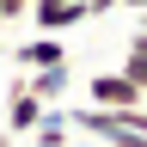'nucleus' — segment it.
<instances>
[{
	"label": "nucleus",
	"instance_id": "nucleus-1",
	"mask_svg": "<svg viewBox=\"0 0 147 147\" xmlns=\"http://www.w3.org/2000/svg\"><path fill=\"white\" fill-rule=\"evenodd\" d=\"M86 104H98V110H135V104H147V92L129 80L123 67H98L86 80Z\"/></svg>",
	"mask_w": 147,
	"mask_h": 147
},
{
	"label": "nucleus",
	"instance_id": "nucleus-2",
	"mask_svg": "<svg viewBox=\"0 0 147 147\" xmlns=\"http://www.w3.org/2000/svg\"><path fill=\"white\" fill-rule=\"evenodd\" d=\"M86 0H31V25L37 31H49V37H61V31H74V25H86Z\"/></svg>",
	"mask_w": 147,
	"mask_h": 147
},
{
	"label": "nucleus",
	"instance_id": "nucleus-3",
	"mask_svg": "<svg viewBox=\"0 0 147 147\" xmlns=\"http://www.w3.org/2000/svg\"><path fill=\"white\" fill-rule=\"evenodd\" d=\"M43 110H49V104L37 98L25 80H12V92H6V135H12V141H18V135H31V129L43 123Z\"/></svg>",
	"mask_w": 147,
	"mask_h": 147
},
{
	"label": "nucleus",
	"instance_id": "nucleus-4",
	"mask_svg": "<svg viewBox=\"0 0 147 147\" xmlns=\"http://www.w3.org/2000/svg\"><path fill=\"white\" fill-rule=\"evenodd\" d=\"M12 61L25 67V74H37V67H61V61H67V43H61V37H49V31H37L31 43L12 49Z\"/></svg>",
	"mask_w": 147,
	"mask_h": 147
},
{
	"label": "nucleus",
	"instance_id": "nucleus-5",
	"mask_svg": "<svg viewBox=\"0 0 147 147\" xmlns=\"http://www.w3.org/2000/svg\"><path fill=\"white\" fill-rule=\"evenodd\" d=\"M25 86H31L43 104H61L67 86H74V74H67V61H61V67H37V74H25Z\"/></svg>",
	"mask_w": 147,
	"mask_h": 147
},
{
	"label": "nucleus",
	"instance_id": "nucleus-6",
	"mask_svg": "<svg viewBox=\"0 0 147 147\" xmlns=\"http://www.w3.org/2000/svg\"><path fill=\"white\" fill-rule=\"evenodd\" d=\"M67 141H74L67 110H61V104H49V110H43V123L31 129V147H67Z\"/></svg>",
	"mask_w": 147,
	"mask_h": 147
},
{
	"label": "nucleus",
	"instance_id": "nucleus-7",
	"mask_svg": "<svg viewBox=\"0 0 147 147\" xmlns=\"http://www.w3.org/2000/svg\"><path fill=\"white\" fill-rule=\"evenodd\" d=\"M123 74L147 92V12H141V25H135V37H129V49H123Z\"/></svg>",
	"mask_w": 147,
	"mask_h": 147
},
{
	"label": "nucleus",
	"instance_id": "nucleus-8",
	"mask_svg": "<svg viewBox=\"0 0 147 147\" xmlns=\"http://www.w3.org/2000/svg\"><path fill=\"white\" fill-rule=\"evenodd\" d=\"M25 12H31V0H0V25H18Z\"/></svg>",
	"mask_w": 147,
	"mask_h": 147
},
{
	"label": "nucleus",
	"instance_id": "nucleus-9",
	"mask_svg": "<svg viewBox=\"0 0 147 147\" xmlns=\"http://www.w3.org/2000/svg\"><path fill=\"white\" fill-rule=\"evenodd\" d=\"M117 6H123V0H86V12H92V18H104V12H117Z\"/></svg>",
	"mask_w": 147,
	"mask_h": 147
},
{
	"label": "nucleus",
	"instance_id": "nucleus-10",
	"mask_svg": "<svg viewBox=\"0 0 147 147\" xmlns=\"http://www.w3.org/2000/svg\"><path fill=\"white\" fill-rule=\"evenodd\" d=\"M104 147H147V135H110Z\"/></svg>",
	"mask_w": 147,
	"mask_h": 147
},
{
	"label": "nucleus",
	"instance_id": "nucleus-11",
	"mask_svg": "<svg viewBox=\"0 0 147 147\" xmlns=\"http://www.w3.org/2000/svg\"><path fill=\"white\" fill-rule=\"evenodd\" d=\"M67 147H104V141H86V135H74V141H67Z\"/></svg>",
	"mask_w": 147,
	"mask_h": 147
},
{
	"label": "nucleus",
	"instance_id": "nucleus-12",
	"mask_svg": "<svg viewBox=\"0 0 147 147\" xmlns=\"http://www.w3.org/2000/svg\"><path fill=\"white\" fill-rule=\"evenodd\" d=\"M123 6H135V12H147V0H123Z\"/></svg>",
	"mask_w": 147,
	"mask_h": 147
},
{
	"label": "nucleus",
	"instance_id": "nucleus-13",
	"mask_svg": "<svg viewBox=\"0 0 147 147\" xmlns=\"http://www.w3.org/2000/svg\"><path fill=\"white\" fill-rule=\"evenodd\" d=\"M0 147H12V135H6V129H0Z\"/></svg>",
	"mask_w": 147,
	"mask_h": 147
}]
</instances>
